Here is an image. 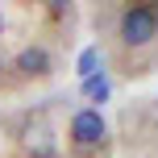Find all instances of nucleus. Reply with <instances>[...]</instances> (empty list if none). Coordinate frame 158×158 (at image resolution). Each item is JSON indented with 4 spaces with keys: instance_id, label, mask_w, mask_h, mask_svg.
Wrapping results in <instances>:
<instances>
[{
    "instance_id": "f257e3e1",
    "label": "nucleus",
    "mask_w": 158,
    "mask_h": 158,
    "mask_svg": "<svg viewBox=\"0 0 158 158\" xmlns=\"http://www.w3.org/2000/svg\"><path fill=\"white\" fill-rule=\"evenodd\" d=\"M117 38L121 46L129 50H142L158 42V0H142V4H125L117 17Z\"/></svg>"
},
{
    "instance_id": "0eeeda50",
    "label": "nucleus",
    "mask_w": 158,
    "mask_h": 158,
    "mask_svg": "<svg viewBox=\"0 0 158 158\" xmlns=\"http://www.w3.org/2000/svg\"><path fill=\"white\" fill-rule=\"evenodd\" d=\"M0 33H4V13H0Z\"/></svg>"
},
{
    "instance_id": "423d86ee",
    "label": "nucleus",
    "mask_w": 158,
    "mask_h": 158,
    "mask_svg": "<svg viewBox=\"0 0 158 158\" xmlns=\"http://www.w3.org/2000/svg\"><path fill=\"white\" fill-rule=\"evenodd\" d=\"M96 63H100V50H96V46H87L83 54H79V75H83V79H92V75H96Z\"/></svg>"
},
{
    "instance_id": "7ed1b4c3",
    "label": "nucleus",
    "mask_w": 158,
    "mask_h": 158,
    "mask_svg": "<svg viewBox=\"0 0 158 158\" xmlns=\"http://www.w3.org/2000/svg\"><path fill=\"white\" fill-rule=\"evenodd\" d=\"M13 71L21 79H46L50 71H54V54H50L42 42H29V46H21L13 54Z\"/></svg>"
},
{
    "instance_id": "20e7f679",
    "label": "nucleus",
    "mask_w": 158,
    "mask_h": 158,
    "mask_svg": "<svg viewBox=\"0 0 158 158\" xmlns=\"http://www.w3.org/2000/svg\"><path fill=\"white\" fill-rule=\"evenodd\" d=\"M21 142H25V150H29L33 158H50V154H54V133H50V125H46L42 117H38V121L29 117V125H25Z\"/></svg>"
},
{
    "instance_id": "f03ea898",
    "label": "nucleus",
    "mask_w": 158,
    "mask_h": 158,
    "mask_svg": "<svg viewBox=\"0 0 158 158\" xmlns=\"http://www.w3.org/2000/svg\"><path fill=\"white\" fill-rule=\"evenodd\" d=\"M108 142V121L100 108H79L71 117V146L75 150H100Z\"/></svg>"
},
{
    "instance_id": "39448f33",
    "label": "nucleus",
    "mask_w": 158,
    "mask_h": 158,
    "mask_svg": "<svg viewBox=\"0 0 158 158\" xmlns=\"http://www.w3.org/2000/svg\"><path fill=\"white\" fill-rule=\"evenodd\" d=\"M83 96H87L92 104H104V100H108V79H104L100 71H96L92 79H83Z\"/></svg>"
}]
</instances>
